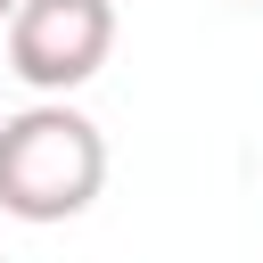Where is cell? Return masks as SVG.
Masks as SVG:
<instances>
[{
  "instance_id": "6da1fadb",
  "label": "cell",
  "mask_w": 263,
  "mask_h": 263,
  "mask_svg": "<svg viewBox=\"0 0 263 263\" xmlns=\"http://www.w3.org/2000/svg\"><path fill=\"white\" fill-rule=\"evenodd\" d=\"M107 189V140L82 107L33 99L0 115V214L8 222H74Z\"/></svg>"
},
{
  "instance_id": "7a4b0ae2",
  "label": "cell",
  "mask_w": 263,
  "mask_h": 263,
  "mask_svg": "<svg viewBox=\"0 0 263 263\" xmlns=\"http://www.w3.org/2000/svg\"><path fill=\"white\" fill-rule=\"evenodd\" d=\"M115 49V0H25L8 25V66L41 99L82 90Z\"/></svg>"
},
{
  "instance_id": "3957f363",
  "label": "cell",
  "mask_w": 263,
  "mask_h": 263,
  "mask_svg": "<svg viewBox=\"0 0 263 263\" xmlns=\"http://www.w3.org/2000/svg\"><path fill=\"white\" fill-rule=\"evenodd\" d=\"M16 8H25V0H0V25H16Z\"/></svg>"
},
{
  "instance_id": "277c9868",
  "label": "cell",
  "mask_w": 263,
  "mask_h": 263,
  "mask_svg": "<svg viewBox=\"0 0 263 263\" xmlns=\"http://www.w3.org/2000/svg\"><path fill=\"white\" fill-rule=\"evenodd\" d=\"M255 8H263V0H255Z\"/></svg>"
}]
</instances>
